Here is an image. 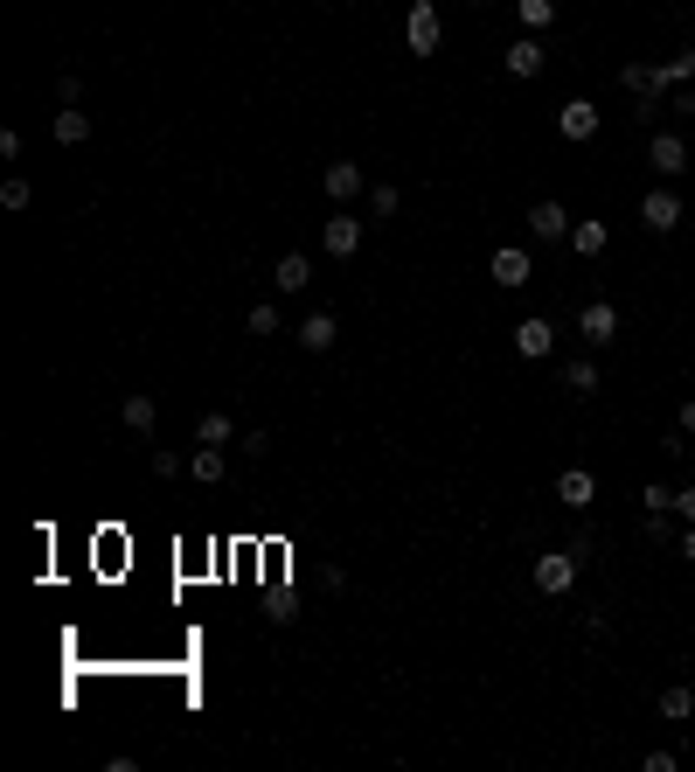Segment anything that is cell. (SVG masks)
Returning <instances> with one entry per match:
<instances>
[{"mask_svg":"<svg viewBox=\"0 0 695 772\" xmlns=\"http://www.w3.org/2000/svg\"><path fill=\"white\" fill-rule=\"evenodd\" d=\"M570 585H577V550H543V557H536V592H543V599H563Z\"/></svg>","mask_w":695,"mask_h":772,"instance_id":"1","label":"cell"},{"mask_svg":"<svg viewBox=\"0 0 695 772\" xmlns=\"http://www.w3.org/2000/svg\"><path fill=\"white\" fill-rule=\"evenodd\" d=\"M404 42H411V56H431V49L445 42V21H438L431 0H411V14H404Z\"/></svg>","mask_w":695,"mask_h":772,"instance_id":"2","label":"cell"},{"mask_svg":"<svg viewBox=\"0 0 695 772\" xmlns=\"http://www.w3.org/2000/svg\"><path fill=\"white\" fill-rule=\"evenodd\" d=\"M640 223H647L654 237L682 230V195H675V188H647V195H640Z\"/></svg>","mask_w":695,"mask_h":772,"instance_id":"3","label":"cell"},{"mask_svg":"<svg viewBox=\"0 0 695 772\" xmlns=\"http://www.w3.org/2000/svg\"><path fill=\"white\" fill-rule=\"evenodd\" d=\"M320 251H327V258H355V251H362V216L334 209V216L320 223Z\"/></svg>","mask_w":695,"mask_h":772,"instance_id":"4","label":"cell"},{"mask_svg":"<svg viewBox=\"0 0 695 772\" xmlns=\"http://www.w3.org/2000/svg\"><path fill=\"white\" fill-rule=\"evenodd\" d=\"M529 279H536V258H529L522 244H501V251H494V286H501V293H522Z\"/></svg>","mask_w":695,"mask_h":772,"instance_id":"5","label":"cell"},{"mask_svg":"<svg viewBox=\"0 0 695 772\" xmlns=\"http://www.w3.org/2000/svg\"><path fill=\"white\" fill-rule=\"evenodd\" d=\"M320 188H327V202H355V195L369 188V174H362L355 160H327V167H320Z\"/></svg>","mask_w":695,"mask_h":772,"instance_id":"6","label":"cell"},{"mask_svg":"<svg viewBox=\"0 0 695 772\" xmlns=\"http://www.w3.org/2000/svg\"><path fill=\"white\" fill-rule=\"evenodd\" d=\"M577 334H584L591 348H605V341L619 334V307H612V300H591V307H577Z\"/></svg>","mask_w":695,"mask_h":772,"instance_id":"7","label":"cell"},{"mask_svg":"<svg viewBox=\"0 0 695 772\" xmlns=\"http://www.w3.org/2000/svg\"><path fill=\"white\" fill-rule=\"evenodd\" d=\"M556 133H563V140H577V147H584V140H598V105H591V98H570V105L556 112Z\"/></svg>","mask_w":695,"mask_h":772,"instance_id":"8","label":"cell"},{"mask_svg":"<svg viewBox=\"0 0 695 772\" xmlns=\"http://www.w3.org/2000/svg\"><path fill=\"white\" fill-rule=\"evenodd\" d=\"M529 230H536L543 244H570V209H563L556 195H543V202L529 209Z\"/></svg>","mask_w":695,"mask_h":772,"instance_id":"9","label":"cell"},{"mask_svg":"<svg viewBox=\"0 0 695 772\" xmlns=\"http://www.w3.org/2000/svg\"><path fill=\"white\" fill-rule=\"evenodd\" d=\"M550 348H556V327L543 320V313H529V320L515 327V355H522V362H543Z\"/></svg>","mask_w":695,"mask_h":772,"instance_id":"10","label":"cell"},{"mask_svg":"<svg viewBox=\"0 0 695 772\" xmlns=\"http://www.w3.org/2000/svg\"><path fill=\"white\" fill-rule=\"evenodd\" d=\"M647 167H654V174H682V167H689V140H682V133H654V140H647Z\"/></svg>","mask_w":695,"mask_h":772,"instance_id":"11","label":"cell"},{"mask_svg":"<svg viewBox=\"0 0 695 772\" xmlns=\"http://www.w3.org/2000/svg\"><path fill=\"white\" fill-rule=\"evenodd\" d=\"M556 501H563V508H591V501H598V480H591L584 466H563V473H556Z\"/></svg>","mask_w":695,"mask_h":772,"instance_id":"12","label":"cell"},{"mask_svg":"<svg viewBox=\"0 0 695 772\" xmlns=\"http://www.w3.org/2000/svg\"><path fill=\"white\" fill-rule=\"evenodd\" d=\"M334 341H341V327H334V313H327V307L299 320V348H306V355H327Z\"/></svg>","mask_w":695,"mask_h":772,"instance_id":"13","label":"cell"},{"mask_svg":"<svg viewBox=\"0 0 695 772\" xmlns=\"http://www.w3.org/2000/svg\"><path fill=\"white\" fill-rule=\"evenodd\" d=\"M272 286L278 293H306V286H313V258H306V251H285L278 272H272Z\"/></svg>","mask_w":695,"mask_h":772,"instance_id":"14","label":"cell"},{"mask_svg":"<svg viewBox=\"0 0 695 772\" xmlns=\"http://www.w3.org/2000/svg\"><path fill=\"white\" fill-rule=\"evenodd\" d=\"M501 63H508V77H543V42H536V35H522V42H508V56H501Z\"/></svg>","mask_w":695,"mask_h":772,"instance_id":"15","label":"cell"},{"mask_svg":"<svg viewBox=\"0 0 695 772\" xmlns=\"http://www.w3.org/2000/svg\"><path fill=\"white\" fill-rule=\"evenodd\" d=\"M654 710H661V717H668V724H689V717H695V689H689V682H668V689H661V703H654Z\"/></svg>","mask_w":695,"mask_h":772,"instance_id":"16","label":"cell"},{"mask_svg":"<svg viewBox=\"0 0 695 772\" xmlns=\"http://www.w3.org/2000/svg\"><path fill=\"white\" fill-rule=\"evenodd\" d=\"M605 244H612V230H605L598 216H591V223H570V251H577V258H598Z\"/></svg>","mask_w":695,"mask_h":772,"instance_id":"17","label":"cell"},{"mask_svg":"<svg viewBox=\"0 0 695 772\" xmlns=\"http://www.w3.org/2000/svg\"><path fill=\"white\" fill-rule=\"evenodd\" d=\"M230 439H237V418H230V411H202L195 446H230Z\"/></svg>","mask_w":695,"mask_h":772,"instance_id":"18","label":"cell"},{"mask_svg":"<svg viewBox=\"0 0 695 772\" xmlns=\"http://www.w3.org/2000/svg\"><path fill=\"white\" fill-rule=\"evenodd\" d=\"M56 140H63V147H84V140H91V112L63 105V112H56Z\"/></svg>","mask_w":695,"mask_h":772,"instance_id":"19","label":"cell"},{"mask_svg":"<svg viewBox=\"0 0 695 772\" xmlns=\"http://www.w3.org/2000/svg\"><path fill=\"white\" fill-rule=\"evenodd\" d=\"M563 390H570V397H598V362H591V355H577V362L563 369Z\"/></svg>","mask_w":695,"mask_h":772,"instance_id":"20","label":"cell"},{"mask_svg":"<svg viewBox=\"0 0 695 772\" xmlns=\"http://www.w3.org/2000/svg\"><path fill=\"white\" fill-rule=\"evenodd\" d=\"M188 473H195V480H202V487H216V480H223V473H230V466H223V446H202V453H195V460H188Z\"/></svg>","mask_w":695,"mask_h":772,"instance_id":"21","label":"cell"},{"mask_svg":"<svg viewBox=\"0 0 695 772\" xmlns=\"http://www.w3.org/2000/svg\"><path fill=\"white\" fill-rule=\"evenodd\" d=\"M119 418H126L133 432H153V418H160V411H153V397H146V390H133V397L119 404Z\"/></svg>","mask_w":695,"mask_h":772,"instance_id":"22","label":"cell"},{"mask_svg":"<svg viewBox=\"0 0 695 772\" xmlns=\"http://www.w3.org/2000/svg\"><path fill=\"white\" fill-rule=\"evenodd\" d=\"M515 14H522V28H529V35H543V28L556 21V0H515Z\"/></svg>","mask_w":695,"mask_h":772,"instance_id":"23","label":"cell"},{"mask_svg":"<svg viewBox=\"0 0 695 772\" xmlns=\"http://www.w3.org/2000/svg\"><path fill=\"white\" fill-rule=\"evenodd\" d=\"M369 209H376V216H397V209H404V188H397V181H369Z\"/></svg>","mask_w":695,"mask_h":772,"instance_id":"24","label":"cell"},{"mask_svg":"<svg viewBox=\"0 0 695 772\" xmlns=\"http://www.w3.org/2000/svg\"><path fill=\"white\" fill-rule=\"evenodd\" d=\"M661 70H668V91H682V84H695V49H675V56L661 63Z\"/></svg>","mask_w":695,"mask_h":772,"instance_id":"25","label":"cell"},{"mask_svg":"<svg viewBox=\"0 0 695 772\" xmlns=\"http://www.w3.org/2000/svg\"><path fill=\"white\" fill-rule=\"evenodd\" d=\"M0 209H28V181H21V174L0 181Z\"/></svg>","mask_w":695,"mask_h":772,"instance_id":"26","label":"cell"},{"mask_svg":"<svg viewBox=\"0 0 695 772\" xmlns=\"http://www.w3.org/2000/svg\"><path fill=\"white\" fill-rule=\"evenodd\" d=\"M251 334H278V307H272V300L251 307Z\"/></svg>","mask_w":695,"mask_h":772,"instance_id":"27","label":"cell"},{"mask_svg":"<svg viewBox=\"0 0 695 772\" xmlns=\"http://www.w3.org/2000/svg\"><path fill=\"white\" fill-rule=\"evenodd\" d=\"M640 501H647V508H675V487H668V480H647V494H640Z\"/></svg>","mask_w":695,"mask_h":772,"instance_id":"28","label":"cell"},{"mask_svg":"<svg viewBox=\"0 0 695 772\" xmlns=\"http://www.w3.org/2000/svg\"><path fill=\"white\" fill-rule=\"evenodd\" d=\"M181 466H188V460H181V453H153V473H160V480H174Z\"/></svg>","mask_w":695,"mask_h":772,"instance_id":"29","label":"cell"},{"mask_svg":"<svg viewBox=\"0 0 695 772\" xmlns=\"http://www.w3.org/2000/svg\"><path fill=\"white\" fill-rule=\"evenodd\" d=\"M675 515H682V522H695V487H675Z\"/></svg>","mask_w":695,"mask_h":772,"instance_id":"30","label":"cell"},{"mask_svg":"<svg viewBox=\"0 0 695 772\" xmlns=\"http://www.w3.org/2000/svg\"><path fill=\"white\" fill-rule=\"evenodd\" d=\"M675 112H682V119H695V84H682V91H675Z\"/></svg>","mask_w":695,"mask_h":772,"instance_id":"31","label":"cell"},{"mask_svg":"<svg viewBox=\"0 0 695 772\" xmlns=\"http://www.w3.org/2000/svg\"><path fill=\"white\" fill-rule=\"evenodd\" d=\"M675 550H682V557H689V564H695V522H689V529H682V536H675Z\"/></svg>","mask_w":695,"mask_h":772,"instance_id":"32","label":"cell"},{"mask_svg":"<svg viewBox=\"0 0 695 772\" xmlns=\"http://www.w3.org/2000/svg\"><path fill=\"white\" fill-rule=\"evenodd\" d=\"M682 432H695V397H689V404H682Z\"/></svg>","mask_w":695,"mask_h":772,"instance_id":"33","label":"cell"}]
</instances>
